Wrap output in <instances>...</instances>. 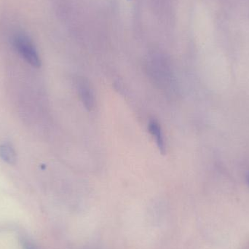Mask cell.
<instances>
[{
  "label": "cell",
  "mask_w": 249,
  "mask_h": 249,
  "mask_svg": "<svg viewBox=\"0 0 249 249\" xmlns=\"http://www.w3.org/2000/svg\"><path fill=\"white\" fill-rule=\"evenodd\" d=\"M12 42L15 49L28 64L34 67H40V57L27 35L22 32H16L12 38Z\"/></svg>",
  "instance_id": "cell-1"
},
{
  "label": "cell",
  "mask_w": 249,
  "mask_h": 249,
  "mask_svg": "<svg viewBox=\"0 0 249 249\" xmlns=\"http://www.w3.org/2000/svg\"><path fill=\"white\" fill-rule=\"evenodd\" d=\"M78 89L80 98L88 110L90 111L94 107V95L89 82L81 80L78 83Z\"/></svg>",
  "instance_id": "cell-2"
},
{
  "label": "cell",
  "mask_w": 249,
  "mask_h": 249,
  "mask_svg": "<svg viewBox=\"0 0 249 249\" xmlns=\"http://www.w3.org/2000/svg\"><path fill=\"white\" fill-rule=\"evenodd\" d=\"M149 130L152 136L155 138V142L158 149L160 151L161 153L165 154V143L164 139L163 133H162V128L160 124L156 121H151L149 124Z\"/></svg>",
  "instance_id": "cell-3"
},
{
  "label": "cell",
  "mask_w": 249,
  "mask_h": 249,
  "mask_svg": "<svg viewBox=\"0 0 249 249\" xmlns=\"http://www.w3.org/2000/svg\"><path fill=\"white\" fill-rule=\"evenodd\" d=\"M0 158L9 165H15L17 161V155L13 145L8 142L0 145Z\"/></svg>",
  "instance_id": "cell-4"
},
{
  "label": "cell",
  "mask_w": 249,
  "mask_h": 249,
  "mask_svg": "<svg viewBox=\"0 0 249 249\" xmlns=\"http://www.w3.org/2000/svg\"><path fill=\"white\" fill-rule=\"evenodd\" d=\"M24 249H34V247H32V246L29 245V244H26V245H25Z\"/></svg>",
  "instance_id": "cell-5"
},
{
  "label": "cell",
  "mask_w": 249,
  "mask_h": 249,
  "mask_svg": "<svg viewBox=\"0 0 249 249\" xmlns=\"http://www.w3.org/2000/svg\"><path fill=\"white\" fill-rule=\"evenodd\" d=\"M247 183H248V184H249V174H247Z\"/></svg>",
  "instance_id": "cell-6"
}]
</instances>
